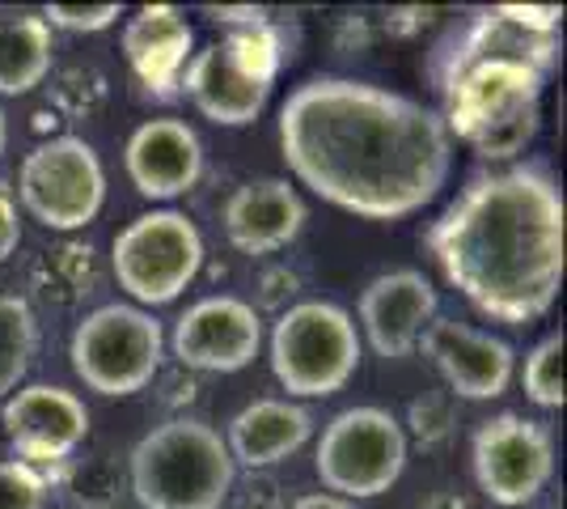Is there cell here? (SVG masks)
I'll list each match as a JSON object with an SVG mask.
<instances>
[{"label": "cell", "instance_id": "cell-1", "mask_svg": "<svg viewBox=\"0 0 567 509\" xmlns=\"http://www.w3.org/2000/svg\"><path fill=\"white\" fill-rule=\"evenodd\" d=\"M280 153L297 183L364 221H402L450 183L445 120L394 90L313 77L280 106Z\"/></svg>", "mask_w": 567, "mask_h": 509}, {"label": "cell", "instance_id": "cell-2", "mask_svg": "<svg viewBox=\"0 0 567 509\" xmlns=\"http://www.w3.org/2000/svg\"><path fill=\"white\" fill-rule=\"evenodd\" d=\"M427 251L478 315L525 327L564 289V192L543 166L483 174L432 221Z\"/></svg>", "mask_w": 567, "mask_h": 509}, {"label": "cell", "instance_id": "cell-3", "mask_svg": "<svg viewBox=\"0 0 567 509\" xmlns=\"http://www.w3.org/2000/svg\"><path fill=\"white\" fill-rule=\"evenodd\" d=\"M127 476L141 509H220L234 492L237 467L220 429L178 416L132 446Z\"/></svg>", "mask_w": 567, "mask_h": 509}, {"label": "cell", "instance_id": "cell-4", "mask_svg": "<svg viewBox=\"0 0 567 509\" xmlns=\"http://www.w3.org/2000/svg\"><path fill=\"white\" fill-rule=\"evenodd\" d=\"M284 60L288 51H284L280 26H237L220 43L190 55L178 90L195 102L204 120L220 128H246L262 115Z\"/></svg>", "mask_w": 567, "mask_h": 509}, {"label": "cell", "instance_id": "cell-5", "mask_svg": "<svg viewBox=\"0 0 567 509\" xmlns=\"http://www.w3.org/2000/svg\"><path fill=\"white\" fill-rule=\"evenodd\" d=\"M267 357L288 399H327L352 383L360 365L355 318L334 302H297L271 323Z\"/></svg>", "mask_w": 567, "mask_h": 509}, {"label": "cell", "instance_id": "cell-6", "mask_svg": "<svg viewBox=\"0 0 567 509\" xmlns=\"http://www.w3.org/2000/svg\"><path fill=\"white\" fill-rule=\"evenodd\" d=\"M69 357L85 387L106 399H123L157 378L166 362V332L141 306L111 302L76 323Z\"/></svg>", "mask_w": 567, "mask_h": 509}, {"label": "cell", "instance_id": "cell-7", "mask_svg": "<svg viewBox=\"0 0 567 509\" xmlns=\"http://www.w3.org/2000/svg\"><path fill=\"white\" fill-rule=\"evenodd\" d=\"M313 471L331 497H343L352 506L373 501L399 485L406 471V434L385 408H343L318 437Z\"/></svg>", "mask_w": 567, "mask_h": 509}, {"label": "cell", "instance_id": "cell-8", "mask_svg": "<svg viewBox=\"0 0 567 509\" xmlns=\"http://www.w3.org/2000/svg\"><path fill=\"white\" fill-rule=\"evenodd\" d=\"M204 267V238L195 221L174 208H153L127 221L111 246V272L136 306H169Z\"/></svg>", "mask_w": 567, "mask_h": 509}, {"label": "cell", "instance_id": "cell-9", "mask_svg": "<svg viewBox=\"0 0 567 509\" xmlns=\"http://www.w3.org/2000/svg\"><path fill=\"white\" fill-rule=\"evenodd\" d=\"M18 200L43 230H81L106 204V170L90 141L51 136L22 157Z\"/></svg>", "mask_w": 567, "mask_h": 509}, {"label": "cell", "instance_id": "cell-10", "mask_svg": "<svg viewBox=\"0 0 567 509\" xmlns=\"http://www.w3.org/2000/svg\"><path fill=\"white\" fill-rule=\"evenodd\" d=\"M471 471L487 501L504 509H525L543 497L555 476V437L543 420L499 413L474 429Z\"/></svg>", "mask_w": 567, "mask_h": 509}, {"label": "cell", "instance_id": "cell-11", "mask_svg": "<svg viewBox=\"0 0 567 509\" xmlns=\"http://www.w3.org/2000/svg\"><path fill=\"white\" fill-rule=\"evenodd\" d=\"M169 348L187 369L204 374H237L259 357L262 348V315L255 302H241L234 293H213L187 306L174 332Z\"/></svg>", "mask_w": 567, "mask_h": 509}, {"label": "cell", "instance_id": "cell-12", "mask_svg": "<svg viewBox=\"0 0 567 509\" xmlns=\"http://www.w3.org/2000/svg\"><path fill=\"white\" fill-rule=\"evenodd\" d=\"M0 425H4V437H9L18 462L39 471V462L69 459L72 450L85 441L90 408L69 387L30 383V387H18L0 404Z\"/></svg>", "mask_w": 567, "mask_h": 509}, {"label": "cell", "instance_id": "cell-13", "mask_svg": "<svg viewBox=\"0 0 567 509\" xmlns=\"http://www.w3.org/2000/svg\"><path fill=\"white\" fill-rule=\"evenodd\" d=\"M415 348H424V357L436 365L445 387L457 399H471V404L499 399L513 383V374H517V353L508 348V339L478 332V327L457 323V318L436 315L424 327Z\"/></svg>", "mask_w": 567, "mask_h": 509}, {"label": "cell", "instance_id": "cell-14", "mask_svg": "<svg viewBox=\"0 0 567 509\" xmlns=\"http://www.w3.org/2000/svg\"><path fill=\"white\" fill-rule=\"evenodd\" d=\"M436 311H441L436 285L420 267H394V272L373 276L360 293V306H355L369 348L385 362H399L406 353H415V344H420L427 323L436 318Z\"/></svg>", "mask_w": 567, "mask_h": 509}, {"label": "cell", "instance_id": "cell-15", "mask_svg": "<svg viewBox=\"0 0 567 509\" xmlns=\"http://www.w3.org/2000/svg\"><path fill=\"white\" fill-rule=\"evenodd\" d=\"M123 166L144 200H178L204 174V145L183 120H144L127 136Z\"/></svg>", "mask_w": 567, "mask_h": 509}, {"label": "cell", "instance_id": "cell-16", "mask_svg": "<svg viewBox=\"0 0 567 509\" xmlns=\"http://www.w3.org/2000/svg\"><path fill=\"white\" fill-rule=\"evenodd\" d=\"M306 200L288 179H250L225 200V238L241 255H276L306 230Z\"/></svg>", "mask_w": 567, "mask_h": 509}, {"label": "cell", "instance_id": "cell-17", "mask_svg": "<svg viewBox=\"0 0 567 509\" xmlns=\"http://www.w3.org/2000/svg\"><path fill=\"white\" fill-rule=\"evenodd\" d=\"M190 48H195V30L174 4H144L123 26V55L132 73L141 77V85H148L157 98L183 85V73L195 55Z\"/></svg>", "mask_w": 567, "mask_h": 509}, {"label": "cell", "instance_id": "cell-18", "mask_svg": "<svg viewBox=\"0 0 567 509\" xmlns=\"http://www.w3.org/2000/svg\"><path fill=\"white\" fill-rule=\"evenodd\" d=\"M313 437V413L306 404L292 399H255L229 420V459L234 467H276V462L292 459L301 446Z\"/></svg>", "mask_w": 567, "mask_h": 509}, {"label": "cell", "instance_id": "cell-19", "mask_svg": "<svg viewBox=\"0 0 567 509\" xmlns=\"http://www.w3.org/2000/svg\"><path fill=\"white\" fill-rule=\"evenodd\" d=\"M55 64L51 26L39 13H9L0 18V94L22 98L39 90Z\"/></svg>", "mask_w": 567, "mask_h": 509}, {"label": "cell", "instance_id": "cell-20", "mask_svg": "<svg viewBox=\"0 0 567 509\" xmlns=\"http://www.w3.org/2000/svg\"><path fill=\"white\" fill-rule=\"evenodd\" d=\"M39 353V318L18 293H0V404L22 387L25 369Z\"/></svg>", "mask_w": 567, "mask_h": 509}, {"label": "cell", "instance_id": "cell-21", "mask_svg": "<svg viewBox=\"0 0 567 509\" xmlns=\"http://www.w3.org/2000/svg\"><path fill=\"white\" fill-rule=\"evenodd\" d=\"M520 387H525V399L543 413L564 408V332H550L525 353Z\"/></svg>", "mask_w": 567, "mask_h": 509}, {"label": "cell", "instance_id": "cell-22", "mask_svg": "<svg viewBox=\"0 0 567 509\" xmlns=\"http://www.w3.org/2000/svg\"><path fill=\"white\" fill-rule=\"evenodd\" d=\"M0 509H48L43 471L18 459H0Z\"/></svg>", "mask_w": 567, "mask_h": 509}, {"label": "cell", "instance_id": "cell-23", "mask_svg": "<svg viewBox=\"0 0 567 509\" xmlns=\"http://www.w3.org/2000/svg\"><path fill=\"white\" fill-rule=\"evenodd\" d=\"M51 30H69V34H97V30H111L123 18V4H48L39 13Z\"/></svg>", "mask_w": 567, "mask_h": 509}, {"label": "cell", "instance_id": "cell-24", "mask_svg": "<svg viewBox=\"0 0 567 509\" xmlns=\"http://www.w3.org/2000/svg\"><path fill=\"white\" fill-rule=\"evenodd\" d=\"M411 429L424 446H441L453 434V408L445 395H420L411 404Z\"/></svg>", "mask_w": 567, "mask_h": 509}, {"label": "cell", "instance_id": "cell-25", "mask_svg": "<svg viewBox=\"0 0 567 509\" xmlns=\"http://www.w3.org/2000/svg\"><path fill=\"white\" fill-rule=\"evenodd\" d=\"M22 246V217H18V200L0 192V264Z\"/></svg>", "mask_w": 567, "mask_h": 509}, {"label": "cell", "instance_id": "cell-26", "mask_svg": "<svg viewBox=\"0 0 567 509\" xmlns=\"http://www.w3.org/2000/svg\"><path fill=\"white\" fill-rule=\"evenodd\" d=\"M208 18H213V22H225L229 30H237V26L267 22V9H208Z\"/></svg>", "mask_w": 567, "mask_h": 509}, {"label": "cell", "instance_id": "cell-27", "mask_svg": "<svg viewBox=\"0 0 567 509\" xmlns=\"http://www.w3.org/2000/svg\"><path fill=\"white\" fill-rule=\"evenodd\" d=\"M288 509H355V506L343 501V497H331V492H306L301 501H292Z\"/></svg>", "mask_w": 567, "mask_h": 509}, {"label": "cell", "instance_id": "cell-28", "mask_svg": "<svg viewBox=\"0 0 567 509\" xmlns=\"http://www.w3.org/2000/svg\"><path fill=\"white\" fill-rule=\"evenodd\" d=\"M420 509H466V501H462L457 492H436V497H427Z\"/></svg>", "mask_w": 567, "mask_h": 509}, {"label": "cell", "instance_id": "cell-29", "mask_svg": "<svg viewBox=\"0 0 567 509\" xmlns=\"http://www.w3.org/2000/svg\"><path fill=\"white\" fill-rule=\"evenodd\" d=\"M4 145H9V123H4V111H0V157H4Z\"/></svg>", "mask_w": 567, "mask_h": 509}]
</instances>
